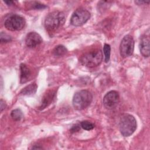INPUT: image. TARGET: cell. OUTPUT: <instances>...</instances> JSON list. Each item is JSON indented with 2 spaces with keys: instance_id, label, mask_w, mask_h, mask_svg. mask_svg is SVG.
<instances>
[{
  "instance_id": "d6986e66",
  "label": "cell",
  "mask_w": 150,
  "mask_h": 150,
  "mask_svg": "<svg viewBox=\"0 0 150 150\" xmlns=\"http://www.w3.org/2000/svg\"><path fill=\"white\" fill-rule=\"evenodd\" d=\"M0 39H1V42L2 43H8V42H9L12 40L11 36H9V35H8V34L4 33V32H1V33Z\"/></svg>"
},
{
  "instance_id": "cb8c5ba5",
  "label": "cell",
  "mask_w": 150,
  "mask_h": 150,
  "mask_svg": "<svg viewBox=\"0 0 150 150\" xmlns=\"http://www.w3.org/2000/svg\"><path fill=\"white\" fill-rule=\"evenodd\" d=\"M32 149H42V147L39 146V145L38 146H35H35L32 147Z\"/></svg>"
},
{
  "instance_id": "7a4b0ae2",
  "label": "cell",
  "mask_w": 150,
  "mask_h": 150,
  "mask_svg": "<svg viewBox=\"0 0 150 150\" xmlns=\"http://www.w3.org/2000/svg\"><path fill=\"white\" fill-rule=\"evenodd\" d=\"M103 55L100 49H95L83 54L79 60L81 64L88 67L98 66L103 61Z\"/></svg>"
},
{
  "instance_id": "52a82bcc",
  "label": "cell",
  "mask_w": 150,
  "mask_h": 150,
  "mask_svg": "<svg viewBox=\"0 0 150 150\" xmlns=\"http://www.w3.org/2000/svg\"><path fill=\"white\" fill-rule=\"evenodd\" d=\"M134 40L133 38L129 35H125L122 39L120 46V52L121 57L125 58L130 56L134 51Z\"/></svg>"
},
{
  "instance_id": "9c48e42d",
  "label": "cell",
  "mask_w": 150,
  "mask_h": 150,
  "mask_svg": "<svg viewBox=\"0 0 150 150\" xmlns=\"http://www.w3.org/2000/svg\"><path fill=\"white\" fill-rule=\"evenodd\" d=\"M42 42V38L40 35L35 32H29L26 37L25 43L29 47H35Z\"/></svg>"
},
{
  "instance_id": "603a6c76",
  "label": "cell",
  "mask_w": 150,
  "mask_h": 150,
  "mask_svg": "<svg viewBox=\"0 0 150 150\" xmlns=\"http://www.w3.org/2000/svg\"><path fill=\"white\" fill-rule=\"evenodd\" d=\"M4 2L5 4H6L8 5H12L13 3V1H4Z\"/></svg>"
},
{
  "instance_id": "9a60e30c",
  "label": "cell",
  "mask_w": 150,
  "mask_h": 150,
  "mask_svg": "<svg viewBox=\"0 0 150 150\" xmlns=\"http://www.w3.org/2000/svg\"><path fill=\"white\" fill-rule=\"evenodd\" d=\"M11 116L12 118L16 121H20L23 117V112L21 109L16 108L11 111Z\"/></svg>"
},
{
  "instance_id": "5bb4252c",
  "label": "cell",
  "mask_w": 150,
  "mask_h": 150,
  "mask_svg": "<svg viewBox=\"0 0 150 150\" xmlns=\"http://www.w3.org/2000/svg\"><path fill=\"white\" fill-rule=\"evenodd\" d=\"M67 52V49L63 45H58L53 50V54L56 56H62Z\"/></svg>"
},
{
  "instance_id": "5b68a950",
  "label": "cell",
  "mask_w": 150,
  "mask_h": 150,
  "mask_svg": "<svg viewBox=\"0 0 150 150\" xmlns=\"http://www.w3.org/2000/svg\"><path fill=\"white\" fill-rule=\"evenodd\" d=\"M25 20L23 17L16 14H12L5 20L4 26L9 30L18 31L25 27Z\"/></svg>"
},
{
  "instance_id": "44dd1931",
  "label": "cell",
  "mask_w": 150,
  "mask_h": 150,
  "mask_svg": "<svg viewBox=\"0 0 150 150\" xmlns=\"http://www.w3.org/2000/svg\"><path fill=\"white\" fill-rule=\"evenodd\" d=\"M5 107V101L1 99L0 101V108H1V112H2Z\"/></svg>"
},
{
  "instance_id": "30bf717a",
  "label": "cell",
  "mask_w": 150,
  "mask_h": 150,
  "mask_svg": "<svg viewBox=\"0 0 150 150\" xmlns=\"http://www.w3.org/2000/svg\"><path fill=\"white\" fill-rule=\"evenodd\" d=\"M56 90H50L47 91L46 93L45 94V95L42 98L41 105L39 107V109L42 110L45 108L46 107L49 106L54 100L56 97Z\"/></svg>"
},
{
  "instance_id": "e0dca14e",
  "label": "cell",
  "mask_w": 150,
  "mask_h": 150,
  "mask_svg": "<svg viewBox=\"0 0 150 150\" xmlns=\"http://www.w3.org/2000/svg\"><path fill=\"white\" fill-rule=\"evenodd\" d=\"M80 126L81 127L87 131H90L91 130L93 129H94V128L95 127V125L92 123L91 122L89 121H83L80 122Z\"/></svg>"
},
{
  "instance_id": "ac0fdd59",
  "label": "cell",
  "mask_w": 150,
  "mask_h": 150,
  "mask_svg": "<svg viewBox=\"0 0 150 150\" xmlns=\"http://www.w3.org/2000/svg\"><path fill=\"white\" fill-rule=\"evenodd\" d=\"M31 3L30 5V8L31 9H43L44 8H46L47 6L44 5L42 4L39 2H36V1H33V2H30Z\"/></svg>"
},
{
  "instance_id": "ba28073f",
  "label": "cell",
  "mask_w": 150,
  "mask_h": 150,
  "mask_svg": "<svg viewBox=\"0 0 150 150\" xmlns=\"http://www.w3.org/2000/svg\"><path fill=\"white\" fill-rule=\"evenodd\" d=\"M120 101L119 94L117 91L111 90L108 92L103 98V105L106 109L112 110L115 108Z\"/></svg>"
},
{
  "instance_id": "8992f818",
  "label": "cell",
  "mask_w": 150,
  "mask_h": 150,
  "mask_svg": "<svg viewBox=\"0 0 150 150\" xmlns=\"http://www.w3.org/2000/svg\"><path fill=\"white\" fill-rule=\"evenodd\" d=\"M90 18V13L84 8L77 9L72 14L70 23L74 26H81L86 23Z\"/></svg>"
},
{
  "instance_id": "2e32d148",
  "label": "cell",
  "mask_w": 150,
  "mask_h": 150,
  "mask_svg": "<svg viewBox=\"0 0 150 150\" xmlns=\"http://www.w3.org/2000/svg\"><path fill=\"white\" fill-rule=\"evenodd\" d=\"M110 53H111V47L108 44H104L103 47V53L104 55V61L107 63L110 57Z\"/></svg>"
},
{
  "instance_id": "277c9868",
  "label": "cell",
  "mask_w": 150,
  "mask_h": 150,
  "mask_svg": "<svg viewBox=\"0 0 150 150\" xmlns=\"http://www.w3.org/2000/svg\"><path fill=\"white\" fill-rule=\"evenodd\" d=\"M93 96L91 93L86 90L76 92L73 98V105L76 110H82L90 105Z\"/></svg>"
},
{
  "instance_id": "3957f363",
  "label": "cell",
  "mask_w": 150,
  "mask_h": 150,
  "mask_svg": "<svg viewBox=\"0 0 150 150\" xmlns=\"http://www.w3.org/2000/svg\"><path fill=\"white\" fill-rule=\"evenodd\" d=\"M137 126V121L133 115L124 114L121 116L119 128L121 134L124 137H129L132 135L135 131Z\"/></svg>"
},
{
  "instance_id": "4fadbf2b",
  "label": "cell",
  "mask_w": 150,
  "mask_h": 150,
  "mask_svg": "<svg viewBox=\"0 0 150 150\" xmlns=\"http://www.w3.org/2000/svg\"><path fill=\"white\" fill-rule=\"evenodd\" d=\"M38 86L35 83H31L24 87L20 92V94L24 96H30L34 94L37 90Z\"/></svg>"
},
{
  "instance_id": "7402d4cb",
  "label": "cell",
  "mask_w": 150,
  "mask_h": 150,
  "mask_svg": "<svg viewBox=\"0 0 150 150\" xmlns=\"http://www.w3.org/2000/svg\"><path fill=\"white\" fill-rule=\"evenodd\" d=\"M135 3L138 4V5H141L142 4H149V2H146V1H135Z\"/></svg>"
},
{
  "instance_id": "ffe728a7",
  "label": "cell",
  "mask_w": 150,
  "mask_h": 150,
  "mask_svg": "<svg viewBox=\"0 0 150 150\" xmlns=\"http://www.w3.org/2000/svg\"><path fill=\"white\" fill-rule=\"evenodd\" d=\"M80 128H81L80 125L76 124L73 125L71 127V128L70 129V131L71 133H74V132L79 131L80 130Z\"/></svg>"
},
{
  "instance_id": "6da1fadb",
  "label": "cell",
  "mask_w": 150,
  "mask_h": 150,
  "mask_svg": "<svg viewBox=\"0 0 150 150\" xmlns=\"http://www.w3.org/2000/svg\"><path fill=\"white\" fill-rule=\"evenodd\" d=\"M65 21V14L63 12L53 11L46 16L45 27L49 33H54L63 26Z\"/></svg>"
},
{
  "instance_id": "8fae6325",
  "label": "cell",
  "mask_w": 150,
  "mask_h": 150,
  "mask_svg": "<svg viewBox=\"0 0 150 150\" xmlns=\"http://www.w3.org/2000/svg\"><path fill=\"white\" fill-rule=\"evenodd\" d=\"M139 49L142 55L148 57L149 56V38L148 36L143 35L140 40Z\"/></svg>"
},
{
  "instance_id": "7c38bea8",
  "label": "cell",
  "mask_w": 150,
  "mask_h": 150,
  "mask_svg": "<svg viewBox=\"0 0 150 150\" xmlns=\"http://www.w3.org/2000/svg\"><path fill=\"white\" fill-rule=\"evenodd\" d=\"M20 83H25L29 80L31 76V70L27 65L21 63L20 65Z\"/></svg>"
}]
</instances>
